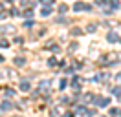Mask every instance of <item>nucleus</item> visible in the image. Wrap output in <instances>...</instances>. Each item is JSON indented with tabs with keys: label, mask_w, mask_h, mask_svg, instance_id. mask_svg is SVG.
Returning a JSON list of instances; mask_svg holds the SVG:
<instances>
[{
	"label": "nucleus",
	"mask_w": 121,
	"mask_h": 117,
	"mask_svg": "<svg viewBox=\"0 0 121 117\" xmlns=\"http://www.w3.org/2000/svg\"><path fill=\"white\" fill-rule=\"evenodd\" d=\"M11 108H13V104H11L9 101H4L2 106H0V110H4V112H6V110H11Z\"/></svg>",
	"instance_id": "nucleus-1"
},
{
	"label": "nucleus",
	"mask_w": 121,
	"mask_h": 117,
	"mask_svg": "<svg viewBox=\"0 0 121 117\" xmlns=\"http://www.w3.org/2000/svg\"><path fill=\"white\" fill-rule=\"evenodd\" d=\"M20 88H22L24 92H28V90H30V84H28V82H26V80H24L22 84H20Z\"/></svg>",
	"instance_id": "nucleus-2"
},
{
	"label": "nucleus",
	"mask_w": 121,
	"mask_h": 117,
	"mask_svg": "<svg viewBox=\"0 0 121 117\" xmlns=\"http://www.w3.org/2000/svg\"><path fill=\"white\" fill-rule=\"evenodd\" d=\"M110 115H121V112L117 108H112V110H110Z\"/></svg>",
	"instance_id": "nucleus-3"
},
{
	"label": "nucleus",
	"mask_w": 121,
	"mask_h": 117,
	"mask_svg": "<svg viewBox=\"0 0 121 117\" xmlns=\"http://www.w3.org/2000/svg\"><path fill=\"white\" fill-rule=\"evenodd\" d=\"M116 38H117V35H116V33H108V40H110V42H114Z\"/></svg>",
	"instance_id": "nucleus-4"
},
{
	"label": "nucleus",
	"mask_w": 121,
	"mask_h": 117,
	"mask_svg": "<svg viewBox=\"0 0 121 117\" xmlns=\"http://www.w3.org/2000/svg\"><path fill=\"white\" fill-rule=\"evenodd\" d=\"M114 93H116V95L121 99V88H114Z\"/></svg>",
	"instance_id": "nucleus-5"
},
{
	"label": "nucleus",
	"mask_w": 121,
	"mask_h": 117,
	"mask_svg": "<svg viewBox=\"0 0 121 117\" xmlns=\"http://www.w3.org/2000/svg\"><path fill=\"white\" fill-rule=\"evenodd\" d=\"M52 13V9H50V7H44V9H42V15H50Z\"/></svg>",
	"instance_id": "nucleus-6"
},
{
	"label": "nucleus",
	"mask_w": 121,
	"mask_h": 117,
	"mask_svg": "<svg viewBox=\"0 0 121 117\" xmlns=\"http://www.w3.org/2000/svg\"><path fill=\"white\" fill-rule=\"evenodd\" d=\"M15 62H17V64H18V66H22V64H24V58H17Z\"/></svg>",
	"instance_id": "nucleus-7"
},
{
	"label": "nucleus",
	"mask_w": 121,
	"mask_h": 117,
	"mask_svg": "<svg viewBox=\"0 0 121 117\" xmlns=\"http://www.w3.org/2000/svg\"><path fill=\"white\" fill-rule=\"evenodd\" d=\"M116 77H117V80H121V73H119V75H116Z\"/></svg>",
	"instance_id": "nucleus-8"
}]
</instances>
